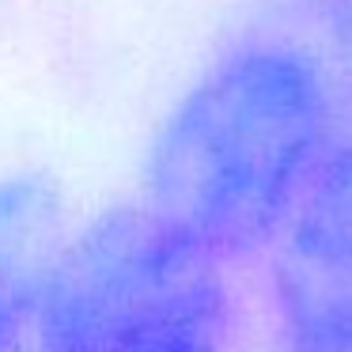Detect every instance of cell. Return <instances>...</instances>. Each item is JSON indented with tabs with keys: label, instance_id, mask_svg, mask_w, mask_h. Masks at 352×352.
I'll use <instances>...</instances> for the list:
<instances>
[{
	"label": "cell",
	"instance_id": "3",
	"mask_svg": "<svg viewBox=\"0 0 352 352\" xmlns=\"http://www.w3.org/2000/svg\"><path fill=\"white\" fill-rule=\"evenodd\" d=\"M269 254L280 352H352V133L337 137Z\"/></svg>",
	"mask_w": 352,
	"mask_h": 352
},
{
	"label": "cell",
	"instance_id": "1",
	"mask_svg": "<svg viewBox=\"0 0 352 352\" xmlns=\"http://www.w3.org/2000/svg\"><path fill=\"white\" fill-rule=\"evenodd\" d=\"M341 137V84L296 38H250L170 107L144 160V201L228 265L269 250Z\"/></svg>",
	"mask_w": 352,
	"mask_h": 352
},
{
	"label": "cell",
	"instance_id": "2",
	"mask_svg": "<svg viewBox=\"0 0 352 352\" xmlns=\"http://www.w3.org/2000/svg\"><path fill=\"white\" fill-rule=\"evenodd\" d=\"M223 261L133 201L69 235L34 314L38 352H223Z\"/></svg>",
	"mask_w": 352,
	"mask_h": 352
},
{
	"label": "cell",
	"instance_id": "5",
	"mask_svg": "<svg viewBox=\"0 0 352 352\" xmlns=\"http://www.w3.org/2000/svg\"><path fill=\"white\" fill-rule=\"evenodd\" d=\"M318 12L326 38L333 46V57L344 72L352 76V0H311Z\"/></svg>",
	"mask_w": 352,
	"mask_h": 352
},
{
	"label": "cell",
	"instance_id": "4",
	"mask_svg": "<svg viewBox=\"0 0 352 352\" xmlns=\"http://www.w3.org/2000/svg\"><path fill=\"white\" fill-rule=\"evenodd\" d=\"M69 235L61 190L46 175L0 178V352L34 333L42 292Z\"/></svg>",
	"mask_w": 352,
	"mask_h": 352
}]
</instances>
